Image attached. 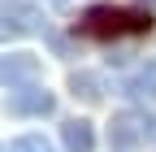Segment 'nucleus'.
Instances as JSON below:
<instances>
[{
    "mask_svg": "<svg viewBox=\"0 0 156 152\" xmlns=\"http://www.w3.org/2000/svg\"><path fill=\"white\" fill-rule=\"evenodd\" d=\"M61 143H65V152H95V130H91V122H83V118L65 122V126H61Z\"/></svg>",
    "mask_w": 156,
    "mask_h": 152,
    "instance_id": "obj_6",
    "label": "nucleus"
},
{
    "mask_svg": "<svg viewBox=\"0 0 156 152\" xmlns=\"http://www.w3.org/2000/svg\"><path fill=\"white\" fill-rule=\"evenodd\" d=\"M152 5H156V0H147V9H152Z\"/></svg>",
    "mask_w": 156,
    "mask_h": 152,
    "instance_id": "obj_11",
    "label": "nucleus"
},
{
    "mask_svg": "<svg viewBox=\"0 0 156 152\" xmlns=\"http://www.w3.org/2000/svg\"><path fill=\"white\" fill-rule=\"evenodd\" d=\"M143 126H147V139L156 143V118H147V113H143Z\"/></svg>",
    "mask_w": 156,
    "mask_h": 152,
    "instance_id": "obj_10",
    "label": "nucleus"
},
{
    "mask_svg": "<svg viewBox=\"0 0 156 152\" xmlns=\"http://www.w3.org/2000/svg\"><path fill=\"white\" fill-rule=\"evenodd\" d=\"M78 31L91 39H122V35H147L152 9H117V5H91L83 13Z\"/></svg>",
    "mask_w": 156,
    "mask_h": 152,
    "instance_id": "obj_1",
    "label": "nucleus"
},
{
    "mask_svg": "<svg viewBox=\"0 0 156 152\" xmlns=\"http://www.w3.org/2000/svg\"><path fill=\"white\" fill-rule=\"evenodd\" d=\"M9 152H52V143H48L44 135H17V139L9 143Z\"/></svg>",
    "mask_w": 156,
    "mask_h": 152,
    "instance_id": "obj_8",
    "label": "nucleus"
},
{
    "mask_svg": "<svg viewBox=\"0 0 156 152\" xmlns=\"http://www.w3.org/2000/svg\"><path fill=\"white\" fill-rule=\"evenodd\" d=\"M108 143H113L117 152H130V148L147 143V126H143V113H130V109L113 113V122H108Z\"/></svg>",
    "mask_w": 156,
    "mask_h": 152,
    "instance_id": "obj_4",
    "label": "nucleus"
},
{
    "mask_svg": "<svg viewBox=\"0 0 156 152\" xmlns=\"http://www.w3.org/2000/svg\"><path fill=\"white\" fill-rule=\"evenodd\" d=\"M9 113H17V118H48V113H56V96L39 83L9 87Z\"/></svg>",
    "mask_w": 156,
    "mask_h": 152,
    "instance_id": "obj_2",
    "label": "nucleus"
},
{
    "mask_svg": "<svg viewBox=\"0 0 156 152\" xmlns=\"http://www.w3.org/2000/svg\"><path fill=\"white\" fill-rule=\"evenodd\" d=\"M122 91L130 100H156V61H147L143 70H134L130 78L122 83Z\"/></svg>",
    "mask_w": 156,
    "mask_h": 152,
    "instance_id": "obj_7",
    "label": "nucleus"
},
{
    "mask_svg": "<svg viewBox=\"0 0 156 152\" xmlns=\"http://www.w3.org/2000/svg\"><path fill=\"white\" fill-rule=\"evenodd\" d=\"M44 78V61L35 52H9L0 56V83L5 87H26V83H39Z\"/></svg>",
    "mask_w": 156,
    "mask_h": 152,
    "instance_id": "obj_3",
    "label": "nucleus"
},
{
    "mask_svg": "<svg viewBox=\"0 0 156 152\" xmlns=\"http://www.w3.org/2000/svg\"><path fill=\"white\" fill-rule=\"evenodd\" d=\"M69 91H74V100H83V104H100L104 100V78L95 70H74L69 74Z\"/></svg>",
    "mask_w": 156,
    "mask_h": 152,
    "instance_id": "obj_5",
    "label": "nucleus"
},
{
    "mask_svg": "<svg viewBox=\"0 0 156 152\" xmlns=\"http://www.w3.org/2000/svg\"><path fill=\"white\" fill-rule=\"evenodd\" d=\"M30 26L26 22H13V17H0V44H9V39H22Z\"/></svg>",
    "mask_w": 156,
    "mask_h": 152,
    "instance_id": "obj_9",
    "label": "nucleus"
}]
</instances>
